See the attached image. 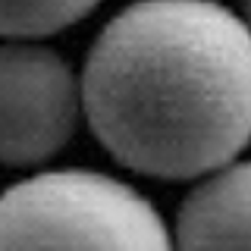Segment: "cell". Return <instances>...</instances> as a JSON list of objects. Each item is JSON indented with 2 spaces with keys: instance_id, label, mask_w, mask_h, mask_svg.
I'll return each mask as SVG.
<instances>
[{
  "instance_id": "obj_1",
  "label": "cell",
  "mask_w": 251,
  "mask_h": 251,
  "mask_svg": "<svg viewBox=\"0 0 251 251\" xmlns=\"http://www.w3.org/2000/svg\"><path fill=\"white\" fill-rule=\"evenodd\" d=\"M82 110L123 167L207 176L251 141V25L214 0H141L98 35Z\"/></svg>"
},
{
  "instance_id": "obj_2",
  "label": "cell",
  "mask_w": 251,
  "mask_h": 251,
  "mask_svg": "<svg viewBox=\"0 0 251 251\" xmlns=\"http://www.w3.org/2000/svg\"><path fill=\"white\" fill-rule=\"evenodd\" d=\"M163 217L135 188L91 170H57L0 195V248H170Z\"/></svg>"
},
{
  "instance_id": "obj_3",
  "label": "cell",
  "mask_w": 251,
  "mask_h": 251,
  "mask_svg": "<svg viewBox=\"0 0 251 251\" xmlns=\"http://www.w3.org/2000/svg\"><path fill=\"white\" fill-rule=\"evenodd\" d=\"M82 107L73 69L38 44H0V163L28 167L69 141Z\"/></svg>"
},
{
  "instance_id": "obj_4",
  "label": "cell",
  "mask_w": 251,
  "mask_h": 251,
  "mask_svg": "<svg viewBox=\"0 0 251 251\" xmlns=\"http://www.w3.org/2000/svg\"><path fill=\"white\" fill-rule=\"evenodd\" d=\"M185 248H251V160L223 163L185 198L176 220Z\"/></svg>"
},
{
  "instance_id": "obj_5",
  "label": "cell",
  "mask_w": 251,
  "mask_h": 251,
  "mask_svg": "<svg viewBox=\"0 0 251 251\" xmlns=\"http://www.w3.org/2000/svg\"><path fill=\"white\" fill-rule=\"evenodd\" d=\"M100 0H0V35L41 38L69 28Z\"/></svg>"
},
{
  "instance_id": "obj_6",
  "label": "cell",
  "mask_w": 251,
  "mask_h": 251,
  "mask_svg": "<svg viewBox=\"0 0 251 251\" xmlns=\"http://www.w3.org/2000/svg\"><path fill=\"white\" fill-rule=\"evenodd\" d=\"M242 3H245V22L251 25V0H242Z\"/></svg>"
}]
</instances>
